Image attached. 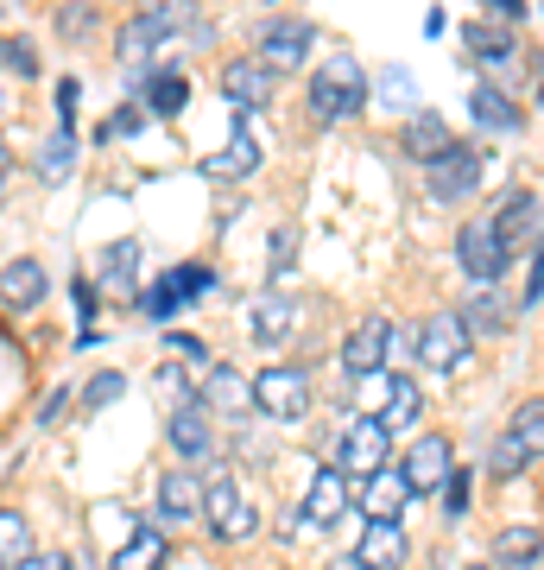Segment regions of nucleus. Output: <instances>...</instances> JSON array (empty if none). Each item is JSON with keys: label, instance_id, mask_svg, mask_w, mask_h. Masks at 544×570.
<instances>
[{"label": "nucleus", "instance_id": "obj_1", "mask_svg": "<svg viewBox=\"0 0 544 570\" xmlns=\"http://www.w3.org/2000/svg\"><path fill=\"white\" fill-rule=\"evenodd\" d=\"M362 108H367V77L348 51L329 58L317 77H310V115H317V121H348V115H362Z\"/></svg>", "mask_w": 544, "mask_h": 570}, {"label": "nucleus", "instance_id": "obj_2", "mask_svg": "<svg viewBox=\"0 0 544 570\" xmlns=\"http://www.w3.org/2000/svg\"><path fill=\"white\" fill-rule=\"evenodd\" d=\"M202 520H209V532H216L222 546L254 539V527H260V513H254V501L241 494V482H235V475H216V482L202 489Z\"/></svg>", "mask_w": 544, "mask_h": 570}, {"label": "nucleus", "instance_id": "obj_3", "mask_svg": "<svg viewBox=\"0 0 544 570\" xmlns=\"http://www.w3.org/2000/svg\"><path fill=\"white\" fill-rule=\"evenodd\" d=\"M468 348H475V336H468V324L456 317V311H437V317H424L418 336H412V355H418L424 367H463Z\"/></svg>", "mask_w": 544, "mask_h": 570}, {"label": "nucleus", "instance_id": "obj_4", "mask_svg": "<svg viewBox=\"0 0 544 570\" xmlns=\"http://www.w3.org/2000/svg\"><path fill=\"white\" fill-rule=\"evenodd\" d=\"M184 20H190V0H152L140 20L121 32V63H127V70H133V63H146L165 39H171V32H178Z\"/></svg>", "mask_w": 544, "mask_h": 570}, {"label": "nucleus", "instance_id": "obj_5", "mask_svg": "<svg viewBox=\"0 0 544 570\" xmlns=\"http://www.w3.org/2000/svg\"><path fill=\"white\" fill-rule=\"evenodd\" d=\"M367 419H380L386 431H405L424 419V387L412 374H374V387H367Z\"/></svg>", "mask_w": 544, "mask_h": 570}, {"label": "nucleus", "instance_id": "obj_6", "mask_svg": "<svg viewBox=\"0 0 544 570\" xmlns=\"http://www.w3.org/2000/svg\"><path fill=\"white\" fill-rule=\"evenodd\" d=\"M254 406L266 419H279V425L304 419L310 412V374L304 367H266V374H254Z\"/></svg>", "mask_w": 544, "mask_h": 570}, {"label": "nucleus", "instance_id": "obj_7", "mask_svg": "<svg viewBox=\"0 0 544 570\" xmlns=\"http://www.w3.org/2000/svg\"><path fill=\"white\" fill-rule=\"evenodd\" d=\"M386 450H393V431L362 412V419H348L343 444H336V469H343V475H380Z\"/></svg>", "mask_w": 544, "mask_h": 570}, {"label": "nucleus", "instance_id": "obj_8", "mask_svg": "<svg viewBox=\"0 0 544 570\" xmlns=\"http://www.w3.org/2000/svg\"><path fill=\"white\" fill-rule=\"evenodd\" d=\"M456 261H463V273L475 285H494L506 273V247L501 235H494V223H463L456 228Z\"/></svg>", "mask_w": 544, "mask_h": 570}, {"label": "nucleus", "instance_id": "obj_9", "mask_svg": "<svg viewBox=\"0 0 544 570\" xmlns=\"http://www.w3.org/2000/svg\"><path fill=\"white\" fill-rule=\"evenodd\" d=\"M386 348H393V324H386L380 311H374V317H362V324L348 330L343 367L355 374V381H374V374H386Z\"/></svg>", "mask_w": 544, "mask_h": 570}, {"label": "nucleus", "instance_id": "obj_10", "mask_svg": "<svg viewBox=\"0 0 544 570\" xmlns=\"http://www.w3.org/2000/svg\"><path fill=\"white\" fill-rule=\"evenodd\" d=\"M475 184H482V153L475 146H449V153L431 159V197L437 204H463V197H475Z\"/></svg>", "mask_w": 544, "mask_h": 570}, {"label": "nucleus", "instance_id": "obj_11", "mask_svg": "<svg viewBox=\"0 0 544 570\" xmlns=\"http://www.w3.org/2000/svg\"><path fill=\"white\" fill-rule=\"evenodd\" d=\"M222 96H228V108L254 115V108H266L273 96H279V70H266L260 58H235L222 70Z\"/></svg>", "mask_w": 544, "mask_h": 570}, {"label": "nucleus", "instance_id": "obj_12", "mask_svg": "<svg viewBox=\"0 0 544 570\" xmlns=\"http://www.w3.org/2000/svg\"><path fill=\"white\" fill-rule=\"evenodd\" d=\"M449 469H456V456H449V438H418V444L405 450V489L412 494H437L449 482Z\"/></svg>", "mask_w": 544, "mask_h": 570}, {"label": "nucleus", "instance_id": "obj_13", "mask_svg": "<svg viewBox=\"0 0 544 570\" xmlns=\"http://www.w3.org/2000/svg\"><path fill=\"white\" fill-rule=\"evenodd\" d=\"M310 45H317L310 20H273L260 32V63L266 70H298V63L310 58Z\"/></svg>", "mask_w": 544, "mask_h": 570}, {"label": "nucleus", "instance_id": "obj_14", "mask_svg": "<svg viewBox=\"0 0 544 570\" xmlns=\"http://www.w3.org/2000/svg\"><path fill=\"white\" fill-rule=\"evenodd\" d=\"M494 235H501V247H506V261L520 254L525 242H538L544 235V209H538V197L532 190H513L501 204V216H494Z\"/></svg>", "mask_w": 544, "mask_h": 570}, {"label": "nucleus", "instance_id": "obj_15", "mask_svg": "<svg viewBox=\"0 0 544 570\" xmlns=\"http://www.w3.org/2000/svg\"><path fill=\"white\" fill-rule=\"evenodd\" d=\"M405 551H412V546H405L399 520H367L362 546H355V564H362V570H399Z\"/></svg>", "mask_w": 544, "mask_h": 570}, {"label": "nucleus", "instance_id": "obj_16", "mask_svg": "<svg viewBox=\"0 0 544 570\" xmlns=\"http://www.w3.org/2000/svg\"><path fill=\"white\" fill-rule=\"evenodd\" d=\"M44 292H51V279H44L39 261H7L0 266V305L7 311H39Z\"/></svg>", "mask_w": 544, "mask_h": 570}, {"label": "nucleus", "instance_id": "obj_17", "mask_svg": "<svg viewBox=\"0 0 544 570\" xmlns=\"http://www.w3.org/2000/svg\"><path fill=\"white\" fill-rule=\"evenodd\" d=\"M209 412H228V419H241L247 406H254V381H247L241 367H209V381H202L197 393Z\"/></svg>", "mask_w": 544, "mask_h": 570}, {"label": "nucleus", "instance_id": "obj_18", "mask_svg": "<svg viewBox=\"0 0 544 570\" xmlns=\"http://www.w3.org/2000/svg\"><path fill=\"white\" fill-rule=\"evenodd\" d=\"M171 450L184 456V469H190V463H209V456H216V431H209L202 406L171 412Z\"/></svg>", "mask_w": 544, "mask_h": 570}, {"label": "nucleus", "instance_id": "obj_19", "mask_svg": "<svg viewBox=\"0 0 544 570\" xmlns=\"http://www.w3.org/2000/svg\"><path fill=\"white\" fill-rule=\"evenodd\" d=\"M343 508H348L343 469H317V482H310V494H304V520H310V527H336Z\"/></svg>", "mask_w": 544, "mask_h": 570}, {"label": "nucleus", "instance_id": "obj_20", "mask_svg": "<svg viewBox=\"0 0 544 570\" xmlns=\"http://www.w3.org/2000/svg\"><path fill=\"white\" fill-rule=\"evenodd\" d=\"M159 513L171 520V527H190V520L202 513V482L190 475V469H171V475L159 482Z\"/></svg>", "mask_w": 544, "mask_h": 570}, {"label": "nucleus", "instance_id": "obj_21", "mask_svg": "<svg viewBox=\"0 0 544 570\" xmlns=\"http://www.w3.org/2000/svg\"><path fill=\"white\" fill-rule=\"evenodd\" d=\"M405 501H412V489H405L399 469H380V475H367V489H362V513H367V520H399Z\"/></svg>", "mask_w": 544, "mask_h": 570}, {"label": "nucleus", "instance_id": "obj_22", "mask_svg": "<svg viewBox=\"0 0 544 570\" xmlns=\"http://www.w3.org/2000/svg\"><path fill=\"white\" fill-rule=\"evenodd\" d=\"M538 558H544V527H506L494 539V564L506 570H532Z\"/></svg>", "mask_w": 544, "mask_h": 570}, {"label": "nucleus", "instance_id": "obj_23", "mask_svg": "<svg viewBox=\"0 0 544 570\" xmlns=\"http://www.w3.org/2000/svg\"><path fill=\"white\" fill-rule=\"evenodd\" d=\"M159 564H165V532L146 527V520H133L127 546L115 551V570H159Z\"/></svg>", "mask_w": 544, "mask_h": 570}, {"label": "nucleus", "instance_id": "obj_24", "mask_svg": "<svg viewBox=\"0 0 544 570\" xmlns=\"http://www.w3.org/2000/svg\"><path fill=\"white\" fill-rule=\"evenodd\" d=\"M399 146L405 153H412V159H437V153H449V127H444V115H412V121H405V134H399Z\"/></svg>", "mask_w": 544, "mask_h": 570}, {"label": "nucleus", "instance_id": "obj_25", "mask_svg": "<svg viewBox=\"0 0 544 570\" xmlns=\"http://www.w3.org/2000/svg\"><path fill=\"white\" fill-rule=\"evenodd\" d=\"M254 165H260V146H254V134H247V127H235V140H228L222 153H209V159H202V171H209V178H247Z\"/></svg>", "mask_w": 544, "mask_h": 570}, {"label": "nucleus", "instance_id": "obj_26", "mask_svg": "<svg viewBox=\"0 0 544 570\" xmlns=\"http://www.w3.org/2000/svg\"><path fill=\"white\" fill-rule=\"evenodd\" d=\"M32 564V527H26V513L0 508V570H26Z\"/></svg>", "mask_w": 544, "mask_h": 570}, {"label": "nucleus", "instance_id": "obj_27", "mask_svg": "<svg viewBox=\"0 0 544 570\" xmlns=\"http://www.w3.org/2000/svg\"><path fill=\"white\" fill-rule=\"evenodd\" d=\"M468 108H475V121L494 127V134H520V127H525V115L506 102L501 89H475V96H468Z\"/></svg>", "mask_w": 544, "mask_h": 570}, {"label": "nucleus", "instance_id": "obj_28", "mask_svg": "<svg viewBox=\"0 0 544 570\" xmlns=\"http://www.w3.org/2000/svg\"><path fill=\"white\" fill-rule=\"evenodd\" d=\"M285 330H291V298H279V292L254 298V336L273 348V343H285Z\"/></svg>", "mask_w": 544, "mask_h": 570}, {"label": "nucleus", "instance_id": "obj_29", "mask_svg": "<svg viewBox=\"0 0 544 570\" xmlns=\"http://www.w3.org/2000/svg\"><path fill=\"white\" fill-rule=\"evenodd\" d=\"M506 438H513V444H520L525 456L538 463V456H544V400H525V406L513 412V425H506Z\"/></svg>", "mask_w": 544, "mask_h": 570}, {"label": "nucleus", "instance_id": "obj_30", "mask_svg": "<svg viewBox=\"0 0 544 570\" xmlns=\"http://www.w3.org/2000/svg\"><path fill=\"white\" fill-rule=\"evenodd\" d=\"M184 102H190V77H178V70H159L146 82V108L152 115H184Z\"/></svg>", "mask_w": 544, "mask_h": 570}, {"label": "nucleus", "instance_id": "obj_31", "mask_svg": "<svg viewBox=\"0 0 544 570\" xmlns=\"http://www.w3.org/2000/svg\"><path fill=\"white\" fill-rule=\"evenodd\" d=\"M463 39H468V51H475V58H487V63L513 58V32H506V26H482V20H475Z\"/></svg>", "mask_w": 544, "mask_h": 570}, {"label": "nucleus", "instance_id": "obj_32", "mask_svg": "<svg viewBox=\"0 0 544 570\" xmlns=\"http://www.w3.org/2000/svg\"><path fill=\"white\" fill-rule=\"evenodd\" d=\"M525 469H532V456H525V450L501 431V438H494V450H487V475H494V482H513V475H525Z\"/></svg>", "mask_w": 544, "mask_h": 570}, {"label": "nucleus", "instance_id": "obj_33", "mask_svg": "<svg viewBox=\"0 0 544 570\" xmlns=\"http://www.w3.org/2000/svg\"><path fill=\"white\" fill-rule=\"evenodd\" d=\"M456 317L468 324V336H475V330H501V292H494V285H482V292L468 298V311H456Z\"/></svg>", "mask_w": 544, "mask_h": 570}, {"label": "nucleus", "instance_id": "obj_34", "mask_svg": "<svg viewBox=\"0 0 544 570\" xmlns=\"http://www.w3.org/2000/svg\"><path fill=\"white\" fill-rule=\"evenodd\" d=\"M133 273H140V247H133V242H115L108 254H101V279H108V285H127Z\"/></svg>", "mask_w": 544, "mask_h": 570}, {"label": "nucleus", "instance_id": "obj_35", "mask_svg": "<svg viewBox=\"0 0 544 570\" xmlns=\"http://www.w3.org/2000/svg\"><path fill=\"white\" fill-rule=\"evenodd\" d=\"M70 159H77V140H70V134H51V140H44V153H39V171L58 184L63 171H70Z\"/></svg>", "mask_w": 544, "mask_h": 570}, {"label": "nucleus", "instance_id": "obj_36", "mask_svg": "<svg viewBox=\"0 0 544 570\" xmlns=\"http://www.w3.org/2000/svg\"><path fill=\"white\" fill-rule=\"evenodd\" d=\"M152 387L165 393V406H171V412H184V406H190V400H197V393L184 387V374H178V362H165L159 374H152Z\"/></svg>", "mask_w": 544, "mask_h": 570}, {"label": "nucleus", "instance_id": "obj_37", "mask_svg": "<svg viewBox=\"0 0 544 570\" xmlns=\"http://www.w3.org/2000/svg\"><path fill=\"white\" fill-rule=\"evenodd\" d=\"M121 393H127V381H121V374H96V381L82 387V406H89V412H101V406H115Z\"/></svg>", "mask_w": 544, "mask_h": 570}, {"label": "nucleus", "instance_id": "obj_38", "mask_svg": "<svg viewBox=\"0 0 544 570\" xmlns=\"http://www.w3.org/2000/svg\"><path fill=\"white\" fill-rule=\"evenodd\" d=\"M165 292H171V298H190V292H209V266H178V273H165Z\"/></svg>", "mask_w": 544, "mask_h": 570}, {"label": "nucleus", "instance_id": "obj_39", "mask_svg": "<svg viewBox=\"0 0 544 570\" xmlns=\"http://www.w3.org/2000/svg\"><path fill=\"white\" fill-rule=\"evenodd\" d=\"M468 489H475V475H468V469H449V482H444V513L449 520L468 513Z\"/></svg>", "mask_w": 544, "mask_h": 570}, {"label": "nucleus", "instance_id": "obj_40", "mask_svg": "<svg viewBox=\"0 0 544 570\" xmlns=\"http://www.w3.org/2000/svg\"><path fill=\"white\" fill-rule=\"evenodd\" d=\"M291 261H298V235H291V228H279V235H273V279H279Z\"/></svg>", "mask_w": 544, "mask_h": 570}, {"label": "nucleus", "instance_id": "obj_41", "mask_svg": "<svg viewBox=\"0 0 544 570\" xmlns=\"http://www.w3.org/2000/svg\"><path fill=\"white\" fill-rule=\"evenodd\" d=\"M165 348H171V362H202V355H209L202 336H165Z\"/></svg>", "mask_w": 544, "mask_h": 570}, {"label": "nucleus", "instance_id": "obj_42", "mask_svg": "<svg viewBox=\"0 0 544 570\" xmlns=\"http://www.w3.org/2000/svg\"><path fill=\"white\" fill-rule=\"evenodd\" d=\"M0 63H13L20 77H32V70H39V51H32V45H20V39H7V58H0Z\"/></svg>", "mask_w": 544, "mask_h": 570}, {"label": "nucleus", "instance_id": "obj_43", "mask_svg": "<svg viewBox=\"0 0 544 570\" xmlns=\"http://www.w3.org/2000/svg\"><path fill=\"white\" fill-rule=\"evenodd\" d=\"M140 121H146L140 108H121V115H115V121L101 127V140H115V134H140Z\"/></svg>", "mask_w": 544, "mask_h": 570}, {"label": "nucleus", "instance_id": "obj_44", "mask_svg": "<svg viewBox=\"0 0 544 570\" xmlns=\"http://www.w3.org/2000/svg\"><path fill=\"white\" fill-rule=\"evenodd\" d=\"M58 115H63V134H70V121H77V77L58 82Z\"/></svg>", "mask_w": 544, "mask_h": 570}, {"label": "nucleus", "instance_id": "obj_45", "mask_svg": "<svg viewBox=\"0 0 544 570\" xmlns=\"http://www.w3.org/2000/svg\"><path fill=\"white\" fill-rule=\"evenodd\" d=\"M171 311H178V298H171V292H165V279H159L152 292H146V317H171Z\"/></svg>", "mask_w": 544, "mask_h": 570}, {"label": "nucleus", "instance_id": "obj_46", "mask_svg": "<svg viewBox=\"0 0 544 570\" xmlns=\"http://www.w3.org/2000/svg\"><path fill=\"white\" fill-rule=\"evenodd\" d=\"M525 298H532V305L544 298V235H538V254H532V279H525Z\"/></svg>", "mask_w": 544, "mask_h": 570}, {"label": "nucleus", "instance_id": "obj_47", "mask_svg": "<svg viewBox=\"0 0 544 570\" xmlns=\"http://www.w3.org/2000/svg\"><path fill=\"white\" fill-rule=\"evenodd\" d=\"M58 26H63V32H89V26H96V13H89V7H63Z\"/></svg>", "mask_w": 544, "mask_h": 570}, {"label": "nucleus", "instance_id": "obj_48", "mask_svg": "<svg viewBox=\"0 0 544 570\" xmlns=\"http://www.w3.org/2000/svg\"><path fill=\"white\" fill-rule=\"evenodd\" d=\"M26 570H77V564H70L63 551H32V564H26Z\"/></svg>", "mask_w": 544, "mask_h": 570}, {"label": "nucleus", "instance_id": "obj_49", "mask_svg": "<svg viewBox=\"0 0 544 570\" xmlns=\"http://www.w3.org/2000/svg\"><path fill=\"white\" fill-rule=\"evenodd\" d=\"M96 305H101V298H96V285H82V279H77V317H82V324L96 317Z\"/></svg>", "mask_w": 544, "mask_h": 570}, {"label": "nucleus", "instance_id": "obj_50", "mask_svg": "<svg viewBox=\"0 0 544 570\" xmlns=\"http://www.w3.org/2000/svg\"><path fill=\"white\" fill-rule=\"evenodd\" d=\"M63 400H70V393H51V400H44V406H39V425H58V412H63Z\"/></svg>", "mask_w": 544, "mask_h": 570}, {"label": "nucleus", "instance_id": "obj_51", "mask_svg": "<svg viewBox=\"0 0 544 570\" xmlns=\"http://www.w3.org/2000/svg\"><path fill=\"white\" fill-rule=\"evenodd\" d=\"M494 7H501L506 20H520V13H525V0H494Z\"/></svg>", "mask_w": 544, "mask_h": 570}, {"label": "nucleus", "instance_id": "obj_52", "mask_svg": "<svg viewBox=\"0 0 544 570\" xmlns=\"http://www.w3.org/2000/svg\"><path fill=\"white\" fill-rule=\"evenodd\" d=\"M0 58H7V39H0Z\"/></svg>", "mask_w": 544, "mask_h": 570}, {"label": "nucleus", "instance_id": "obj_53", "mask_svg": "<svg viewBox=\"0 0 544 570\" xmlns=\"http://www.w3.org/2000/svg\"><path fill=\"white\" fill-rule=\"evenodd\" d=\"M468 570H487V564H468Z\"/></svg>", "mask_w": 544, "mask_h": 570}]
</instances>
